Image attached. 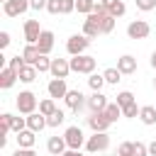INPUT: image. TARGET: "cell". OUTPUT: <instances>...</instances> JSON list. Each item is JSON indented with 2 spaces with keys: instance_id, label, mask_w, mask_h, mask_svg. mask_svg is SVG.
Wrapping results in <instances>:
<instances>
[{
  "instance_id": "obj_1",
  "label": "cell",
  "mask_w": 156,
  "mask_h": 156,
  "mask_svg": "<svg viewBox=\"0 0 156 156\" xmlns=\"http://www.w3.org/2000/svg\"><path fill=\"white\" fill-rule=\"evenodd\" d=\"M95 66H98L95 56H88V54H78V56L71 58V71H73V73H85V76H90V73L95 71Z\"/></svg>"
},
{
  "instance_id": "obj_2",
  "label": "cell",
  "mask_w": 156,
  "mask_h": 156,
  "mask_svg": "<svg viewBox=\"0 0 156 156\" xmlns=\"http://www.w3.org/2000/svg\"><path fill=\"white\" fill-rule=\"evenodd\" d=\"M15 105H17L20 115H32V112H37V107H39L37 95H34L32 90H22V93L17 95V100H15Z\"/></svg>"
},
{
  "instance_id": "obj_3",
  "label": "cell",
  "mask_w": 156,
  "mask_h": 156,
  "mask_svg": "<svg viewBox=\"0 0 156 156\" xmlns=\"http://www.w3.org/2000/svg\"><path fill=\"white\" fill-rule=\"evenodd\" d=\"M85 149H88V154L107 151L110 149V134L107 132H93V136L85 139Z\"/></svg>"
},
{
  "instance_id": "obj_4",
  "label": "cell",
  "mask_w": 156,
  "mask_h": 156,
  "mask_svg": "<svg viewBox=\"0 0 156 156\" xmlns=\"http://www.w3.org/2000/svg\"><path fill=\"white\" fill-rule=\"evenodd\" d=\"M90 46V37H85L83 32L80 34H73V37H68V41H66V51L71 54V56H78V54H85V49Z\"/></svg>"
},
{
  "instance_id": "obj_5",
  "label": "cell",
  "mask_w": 156,
  "mask_h": 156,
  "mask_svg": "<svg viewBox=\"0 0 156 156\" xmlns=\"http://www.w3.org/2000/svg\"><path fill=\"white\" fill-rule=\"evenodd\" d=\"M151 34V24L146 20H132L127 24V37L129 39H146Z\"/></svg>"
},
{
  "instance_id": "obj_6",
  "label": "cell",
  "mask_w": 156,
  "mask_h": 156,
  "mask_svg": "<svg viewBox=\"0 0 156 156\" xmlns=\"http://www.w3.org/2000/svg\"><path fill=\"white\" fill-rule=\"evenodd\" d=\"M63 139H66V144H68V149H80V146H85V136H83V129L80 127H68L66 132H63Z\"/></svg>"
},
{
  "instance_id": "obj_7",
  "label": "cell",
  "mask_w": 156,
  "mask_h": 156,
  "mask_svg": "<svg viewBox=\"0 0 156 156\" xmlns=\"http://www.w3.org/2000/svg\"><path fill=\"white\" fill-rule=\"evenodd\" d=\"M63 102H66V105H68V107L78 115V112L88 105V98H85L80 90H68V93H66V98H63Z\"/></svg>"
},
{
  "instance_id": "obj_8",
  "label": "cell",
  "mask_w": 156,
  "mask_h": 156,
  "mask_svg": "<svg viewBox=\"0 0 156 156\" xmlns=\"http://www.w3.org/2000/svg\"><path fill=\"white\" fill-rule=\"evenodd\" d=\"M27 10H29V0H7V2H2V12L7 17H20Z\"/></svg>"
},
{
  "instance_id": "obj_9",
  "label": "cell",
  "mask_w": 156,
  "mask_h": 156,
  "mask_svg": "<svg viewBox=\"0 0 156 156\" xmlns=\"http://www.w3.org/2000/svg\"><path fill=\"white\" fill-rule=\"evenodd\" d=\"M46 93H49V98H54V100L66 98V93H68L66 78H51V80H49V85H46Z\"/></svg>"
},
{
  "instance_id": "obj_10",
  "label": "cell",
  "mask_w": 156,
  "mask_h": 156,
  "mask_svg": "<svg viewBox=\"0 0 156 156\" xmlns=\"http://www.w3.org/2000/svg\"><path fill=\"white\" fill-rule=\"evenodd\" d=\"M54 78H68L71 73V61L68 58H51V71H49Z\"/></svg>"
},
{
  "instance_id": "obj_11",
  "label": "cell",
  "mask_w": 156,
  "mask_h": 156,
  "mask_svg": "<svg viewBox=\"0 0 156 156\" xmlns=\"http://www.w3.org/2000/svg\"><path fill=\"white\" fill-rule=\"evenodd\" d=\"M39 34H41L39 20H27L24 22V39H27V44H37L39 41Z\"/></svg>"
},
{
  "instance_id": "obj_12",
  "label": "cell",
  "mask_w": 156,
  "mask_h": 156,
  "mask_svg": "<svg viewBox=\"0 0 156 156\" xmlns=\"http://www.w3.org/2000/svg\"><path fill=\"white\" fill-rule=\"evenodd\" d=\"M83 34H85V37H90V39H95L98 34H102V32H100V24H98V15H95V12H90V15L83 20Z\"/></svg>"
},
{
  "instance_id": "obj_13",
  "label": "cell",
  "mask_w": 156,
  "mask_h": 156,
  "mask_svg": "<svg viewBox=\"0 0 156 156\" xmlns=\"http://www.w3.org/2000/svg\"><path fill=\"white\" fill-rule=\"evenodd\" d=\"M117 68H119L122 76H132V73H136V58L132 54H124V56L117 58Z\"/></svg>"
},
{
  "instance_id": "obj_14",
  "label": "cell",
  "mask_w": 156,
  "mask_h": 156,
  "mask_svg": "<svg viewBox=\"0 0 156 156\" xmlns=\"http://www.w3.org/2000/svg\"><path fill=\"white\" fill-rule=\"evenodd\" d=\"M107 107V95H102V90H93V95L88 98V110L90 112H102Z\"/></svg>"
},
{
  "instance_id": "obj_15",
  "label": "cell",
  "mask_w": 156,
  "mask_h": 156,
  "mask_svg": "<svg viewBox=\"0 0 156 156\" xmlns=\"http://www.w3.org/2000/svg\"><path fill=\"white\" fill-rule=\"evenodd\" d=\"M37 46H39V51H41L44 56H49V54H51V49H54V32H51V29H41Z\"/></svg>"
},
{
  "instance_id": "obj_16",
  "label": "cell",
  "mask_w": 156,
  "mask_h": 156,
  "mask_svg": "<svg viewBox=\"0 0 156 156\" xmlns=\"http://www.w3.org/2000/svg\"><path fill=\"white\" fill-rule=\"evenodd\" d=\"M88 127H90L93 132H107L110 122H107V117H105L102 112H90V117H88Z\"/></svg>"
},
{
  "instance_id": "obj_17",
  "label": "cell",
  "mask_w": 156,
  "mask_h": 156,
  "mask_svg": "<svg viewBox=\"0 0 156 156\" xmlns=\"http://www.w3.org/2000/svg\"><path fill=\"white\" fill-rule=\"evenodd\" d=\"M17 80H20V73H17L15 68L5 66V68L0 71V88H5V90H7V88H12Z\"/></svg>"
},
{
  "instance_id": "obj_18",
  "label": "cell",
  "mask_w": 156,
  "mask_h": 156,
  "mask_svg": "<svg viewBox=\"0 0 156 156\" xmlns=\"http://www.w3.org/2000/svg\"><path fill=\"white\" fill-rule=\"evenodd\" d=\"M44 127H49L46 124V115H41V112H32V115H27V129H32V132H41Z\"/></svg>"
},
{
  "instance_id": "obj_19",
  "label": "cell",
  "mask_w": 156,
  "mask_h": 156,
  "mask_svg": "<svg viewBox=\"0 0 156 156\" xmlns=\"http://www.w3.org/2000/svg\"><path fill=\"white\" fill-rule=\"evenodd\" d=\"M34 144H37V132H32V129L17 132V146H22V149H34Z\"/></svg>"
},
{
  "instance_id": "obj_20",
  "label": "cell",
  "mask_w": 156,
  "mask_h": 156,
  "mask_svg": "<svg viewBox=\"0 0 156 156\" xmlns=\"http://www.w3.org/2000/svg\"><path fill=\"white\" fill-rule=\"evenodd\" d=\"M66 149H68V144H66L63 136H51V139L46 141V151H49L51 156H61Z\"/></svg>"
},
{
  "instance_id": "obj_21",
  "label": "cell",
  "mask_w": 156,
  "mask_h": 156,
  "mask_svg": "<svg viewBox=\"0 0 156 156\" xmlns=\"http://www.w3.org/2000/svg\"><path fill=\"white\" fill-rule=\"evenodd\" d=\"M105 7H107V12L112 15V17H122L124 12H127V5H124V0H100Z\"/></svg>"
},
{
  "instance_id": "obj_22",
  "label": "cell",
  "mask_w": 156,
  "mask_h": 156,
  "mask_svg": "<svg viewBox=\"0 0 156 156\" xmlns=\"http://www.w3.org/2000/svg\"><path fill=\"white\" fill-rule=\"evenodd\" d=\"M98 15V12H95ZM115 20L117 17H112L110 12H102V15H98V24H100V32L102 34H110L112 29H115Z\"/></svg>"
},
{
  "instance_id": "obj_23",
  "label": "cell",
  "mask_w": 156,
  "mask_h": 156,
  "mask_svg": "<svg viewBox=\"0 0 156 156\" xmlns=\"http://www.w3.org/2000/svg\"><path fill=\"white\" fill-rule=\"evenodd\" d=\"M139 119H141L146 127L156 124V105H144V107L139 110Z\"/></svg>"
},
{
  "instance_id": "obj_24",
  "label": "cell",
  "mask_w": 156,
  "mask_h": 156,
  "mask_svg": "<svg viewBox=\"0 0 156 156\" xmlns=\"http://www.w3.org/2000/svg\"><path fill=\"white\" fill-rule=\"evenodd\" d=\"M39 56H41V51H39V46H37V44H27V46L22 49V58H24L27 63H32V66L39 61Z\"/></svg>"
},
{
  "instance_id": "obj_25",
  "label": "cell",
  "mask_w": 156,
  "mask_h": 156,
  "mask_svg": "<svg viewBox=\"0 0 156 156\" xmlns=\"http://www.w3.org/2000/svg\"><path fill=\"white\" fill-rule=\"evenodd\" d=\"M37 76H39V71H37V66H32V63H24V66L20 68V80H22V83H34Z\"/></svg>"
},
{
  "instance_id": "obj_26",
  "label": "cell",
  "mask_w": 156,
  "mask_h": 156,
  "mask_svg": "<svg viewBox=\"0 0 156 156\" xmlns=\"http://www.w3.org/2000/svg\"><path fill=\"white\" fill-rule=\"evenodd\" d=\"M102 115L107 117V122H110V124H115L119 117H124V115H122V107H119L117 102H107V107L102 110Z\"/></svg>"
},
{
  "instance_id": "obj_27",
  "label": "cell",
  "mask_w": 156,
  "mask_h": 156,
  "mask_svg": "<svg viewBox=\"0 0 156 156\" xmlns=\"http://www.w3.org/2000/svg\"><path fill=\"white\" fill-rule=\"evenodd\" d=\"M56 110H58V107H56V100H54V98L39 100V112H41V115H46V117H49V115H54Z\"/></svg>"
},
{
  "instance_id": "obj_28",
  "label": "cell",
  "mask_w": 156,
  "mask_h": 156,
  "mask_svg": "<svg viewBox=\"0 0 156 156\" xmlns=\"http://www.w3.org/2000/svg\"><path fill=\"white\" fill-rule=\"evenodd\" d=\"M102 76H105V83H110V85H117V83L122 80L119 68H105V71H102Z\"/></svg>"
},
{
  "instance_id": "obj_29",
  "label": "cell",
  "mask_w": 156,
  "mask_h": 156,
  "mask_svg": "<svg viewBox=\"0 0 156 156\" xmlns=\"http://www.w3.org/2000/svg\"><path fill=\"white\" fill-rule=\"evenodd\" d=\"M88 85H90V90H102L105 76H102V73H90V76H88Z\"/></svg>"
},
{
  "instance_id": "obj_30",
  "label": "cell",
  "mask_w": 156,
  "mask_h": 156,
  "mask_svg": "<svg viewBox=\"0 0 156 156\" xmlns=\"http://www.w3.org/2000/svg\"><path fill=\"white\" fill-rule=\"evenodd\" d=\"M76 10L80 15H90L95 10V0H76Z\"/></svg>"
},
{
  "instance_id": "obj_31",
  "label": "cell",
  "mask_w": 156,
  "mask_h": 156,
  "mask_svg": "<svg viewBox=\"0 0 156 156\" xmlns=\"http://www.w3.org/2000/svg\"><path fill=\"white\" fill-rule=\"evenodd\" d=\"M119 107H127V105H132L134 102V93H129V90H122V93H117V100H115Z\"/></svg>"
},
{
  "instance_id": "obj_32",
  "label": "cell",
  "mask_w": 156,
  "mask_h": 156,
  "mask_svg": "<svg viewBox=\"0 0 156 156\" xmlns=\"http://www.w3.org/2000/svg\"><path fill=\"white\" fill-rule=\"evenodd\" d=\"M63 119H66L63 110H56L54 115H49V117H46V124H49V127H58V124H63Z\"/></svg>"
},
{
  "instance_id": "obj_33",
  "label": "cell",
  "mask_w": 156,
  "mask_h": 156,
  "mask_svg": "<svg viewBox=\"0 0 156 156\" xmlns=\"http://www.w3.org/2000/svg\"><path fill=\"white\" fill-rule=\"evenodd\" d=\"M10 129H12L15 134H17V132H22V129H27V117H15V115H12Z\"/></svg>"
},
{
  "instance_id": "obj_34",
  "label": "cell",
  "mask_w": 156,
  "mask_h": 156,
  "mask_svg": "<svg viewBox=\"0 0 156 156\" xmlns=\"http://www.w3.org/2000/svg\"><path fill=\"white\" fill-rule=\"evenodd\" d=\"M34 66H37V71H39V73H46V71H51V58L41 54V56H39V61H37Z\"/></svg>"
},
{
  "instance_id": "obj_35",
  "label": "cell",
  "mask_w": 156,
  "mask_h": 156,
  "mask_svg": "<svg viewBox=\"0 0 156 156\" xmlns=\"http://www.w3.org/2000/svg\"><path fill=\"white\" fill-rule=\"evenodd\" d=\"M117 154L119 156H134V141H122L117 146Z\"/></svg>"
},
{
  "instance_id": "obj_36",
  "label": "cell",
  "mask_w": 156,
  "mask_h": 156,
  "mask_svg": "<svg viewBox=\"0 0 156 156\" xmlns=\"http://www.w3.org/2000/svg\"><path fill=\"white\" fill-rule=\"evenodd\" d=\"M58 10L61 15H71L76 10V0H58Z\"/></svg>"
},
{
  "instance_id": "obj_37",
  "label": "cell",
  "mask_w": 156,
  "mask_h": 156,
  "mask_svg": "<svg viewBox=\"0 0 156 156\" xmlns=\"http://www.w3.org/2000/svg\"><path fill=\"white\" fill-rule=\"evenodd\" d=\"M136 2V7L141 10V12H151V10H156V0H134Z\"/></svg>"
},
{
  "instance_id": "obj_38",
  "label": "cell",
  "mask_w": 156,
  "mask_h": 156,
  "mask_svg": "<svg viewBox=\"0 0 156 156\" xmlns=\"http://www.w3.org/2000/svg\"><path fill=\"white\" fill-rule=\"evenodd\" d=\"M24 63H27V61H24V58H22V54H17V56H12V58H10V61H7V66H10V68H15V71H17V73H20V68H22V66H24Z\"/></svg>"
},
{
  "instance_id": "obj_39",
  "label": "cell",
  "mask_w": 156,
  "mask_h": 156,
  "mask_svg": "<svg viewBox=\"0 0 156 156\" xmlns=\"http://www.w3.org/2000/svg\"><path fill=\"white\" fill-rule=\"evenodd\" d=\"M139 110H141V107H136V102H132V105H127V107H122V115L132 119V117H139Z\"/></svg>"
},
{
  "instance_id": "obj_40",
  "label": "cell",
  "mask_w": 156,
  "mask_h": 156,
  "mask_svg": "<svg viewBox=\"0 0 156 156\" xmlns=\"http://www.w3.org/2000/svg\"><path fill=\"white\" fill-rule=\"evenodd\" d=\"M134 156H149V144L134 141Z\"/></svg>"
},
{
  "instance_id": "obj_41",
  "label": "cell",
  "mask_w": 156,
  "mask_h": 156,
  "mask_svg": "<svg viewBox=\"0 0 156 156\" xmlns=\"http://www.w3.org/2000/svg\"><path fill=\"white\" fill-rule=\"evenodd\" d=\"M46 2L49 0H29V10H37V12L39 10H46Z\"/></svg>"
},
{
  "instance_id": "obj_42",
  "label": "cell",
  "mask_w": 156,
  "mask_h": 156,
  "mask_svg": "<svg viewBox=\"0 0 156 156\" xmlns=\"http://www.w3.org/2000/svg\"><path fill=\"white\" fill-rule=\"evenodd\" d=\"M46 12H51V15H61V10H58V0H49V2H46Z\"/></svg>"
},
{
  "instance_id": "obj_43",
  "label": "cell",
  "mask_w": 156,
  "mask_h": 156,
  "mask_svg": "<svg viewBox=\"0 0 156 156\" xmlns=\"http://www.w3.org/2000/svg\"><path fill=\"white\" fill-rule=\"evenodd\" d=\"M12 156H37V151H34V149H22V146H17V151H15Z\"/></svg>"
},
{
  "instance_id": "obj_44",
  "label": "cell",
  "mask_w": 156,
  "mask_h": 156,
  "mask_svg": "<svg viewBox=\"0 0 156 156\" xmlns=\"http://www.w3.org/2000/svg\"><path fill=\"white\" fill-rule=\"evenodd\" d=\"M7 46H10V34L0 32V49H7Z\"/></svg>"
},
{
  "instance_id": "obj_45",
  "label": "cell",
  "mask_w": 156,
  "mask_h": 156,
  "mask_svg": "<svg viewBox=\"0 0 156 156\" xmlns=\"http://www.w3.org/2000/svg\"><path fill=\"white\" fill-rule=\"evenodd\" d=\"M149 156H156V139L149 144Z\"/></svg>"
},
{
  "instance_id": "obj_46",
  "label": "cell",
  "mask_w": 156,
  "mask_h": 156,
  "mask_svg": "<svg viewBox=\"0 0 156 156\" xmlns=\"http://www.w3.org/2000/svg\"><path fill=\"white\" fill-rule=\"evenodd\" d=\"M61 156H80V154H78V151H76V149H66V151H63V154H61Z\"/></svg>"
},
{
  "instance_id": "obj_47",
  "label": "cell",
  "mask_w": 156,
  "mask_h": 156,
  "mask_svg": "<svg viewBox=\"0 0 156 156\" xmlns=\"http://www.w3.org/2000/svg\"><path fill=\"white\" fill-rule=\"evenodd\" d=\"M151 68H154V71H156V51H154V54H151Z\"/></svg>"
},
{
  "instance_id": "obj_48",
  "label": "cell",
  "mask_w": 156,
  "mask_h": 156,
  "mask_svg": "<svg viewBox=\"0 0 156 156\" xmlns=\"http://www.w3.org/2000/svg\"><path fill=\"white\" fill-rule=\"evenodd\" d=\"M0 2H7V0H0Z\"/></svg>"
},
{
  "instance_id": "obj_49",
  "label": "cell",
  "mask_w": 156,
  "mask_h": 156,
  "mask_svg": "<svg viewBox=\"0 0 156 156\" xmlns=\"http://www.w3.org/2000/svg\"><path fill=\"white\" fill-rule=\"evenodd\" d=\"M154 85H156V78H154Z\"/></svg>"
},
{
  "instance_id": "obj_50",
  "label": "cell",
  "mask_w": 156,
  "mask_h": 156,
  "mask_svg": "<svg viewBox=\"0 0 156 156\" xmlns=\"http://www.w3.org/2000/svg\"><path fill=\"white\" fill-rule=\"evenodd\" d=\"M115 156H119V154H115Z\"/></svg>"
},
{
  "instance_id": "obj_51",
  "label": "cell",
  "mask_w": 156,
  "mask_h": 156,
  "mask_svg": "<svg viewBox=\"0 0 156 156\" xmlns=\"http://www.w3.org/2000/svg\"><path fill=\"white\" fill-rule=\"evenodd\" d=\"M80 156H83V154H80Z\"/></svg>"
}]
</instances>
